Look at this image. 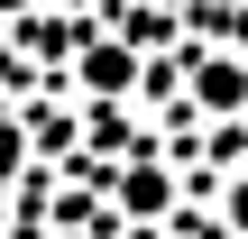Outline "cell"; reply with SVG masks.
I'll list each match as a JSON object with an SVG mask.
<instances>
[{
	"mask_svg": "<svg viewBox=\"0 0 248 239\" xmlns=\"http://www.w3.org/2000/svg\"><path fill=\"white\" fill-rule=\"evenodd\" d=\"M138 74H147V55L129 46V37H110V18L74 46V64H64V92L74 101H138Z\"/></svg>",
	"mask_w": 248,
	"mask_h": 239,
	"instance_id": "2",
	"label": "cell"
},
{
	"mask_svg": "<svg viewBox=\"0 0 248 239\" xmlns=\"http://www.w3.org/2000/svg\"><path fill=\"white\" fill-rule=\"evenodd\" d=\"M101 9H110V0H101Z\"/></svg>",
	"mask_w": 248,
	"mask_h": 239,
	"instance_id": "5",
	"label": "cell"
},
{
	"mask_svg": "<svg viewBox=\"0 0 248 239\" xmlns=\"http://www.w3.org/2000/svg\"><path fill=\"white\" fill-rule=\"evenodd\" d=\"M184 111L202 129L248 120V46H184Z\"/></svg>",
	"mask_w": 248,
	"mask_h": 239,
	"instance_id": "1",
	"label": "cell"
},
{
	"mask_svg": "<svg viewBox=\"0 0 248 239\" xmlns=\"http://www.w3.org/2000/svg\"><path fill=\"white\" fill-rule=\"evenodd\" d=\"M101 18H110V37H129L138 55H166V46H184V0H110Z\"/></svg>",
	"mask_w": 248,
	"mask_h": 239,
	"instance_id": "3",
	"label": "cell"
},
{
	"mask_svg": "<svg viewBox=\"0 0 248 239\" xmlns=\"http://www.w3.org/2000/svg\"><path fill=\"white\" fill-rule=\"evenodd\" d=\"M184 46H248V0H184Z\"/></svg>",
	"mask_w": 248,
	"mask_h": 239,
	"instance_id": "4",
	"label": "cell"
}]
</instances>
